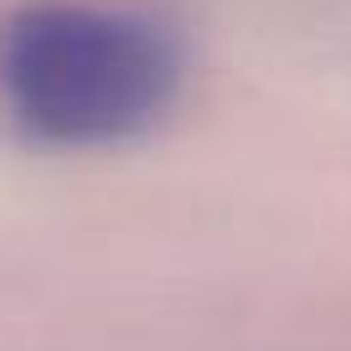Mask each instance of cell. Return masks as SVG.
I'll return each instance as SVG.
<instances>
[{
    "mask_svg": "<svg viewBox=\"0 0 351 351\" xmlns=\"http://www.w3.org/2000/svg\"><path fill=\"white\" fill-rule=\"evenodd\" d=\"M186 47L160 16L26 0L0 16V124L42 150H109L165 119Z\"/></svg>",
    "mask_w": 351,
    "mask_h": 351,
    "instance_id": "obj_1",
    "label": "cell"
}]
</instances>
